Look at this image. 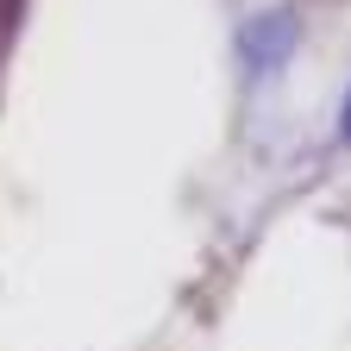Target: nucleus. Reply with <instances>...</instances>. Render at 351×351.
Instances as JSON below:
<instances>
[{
    "mask_svg": "<svg viewBox=\"0 0 351 351\" xmlns=\"http://www.w3.org/2000/svg\"><path fill=\"white\" fill-rule=\"evenodd\" d=\"M289 51H295V13L276 7V13H257V19L239 25V57H245L251 75H270Z\"/></svg>",
    "mask_w": 351,
    "mask_h": 351,
    "instance_id": "obj_1",
    "label": "nucleus"
},
{
    "mask_svg": "<svg viewBox=\"0 0 351 351\" xmlns=\"http://www.w3.org/2000/svg\"><path fill=\"white\" fill-rule=\"evenodd\" d=\"M339 132H345V145H351V101H345V113H339Z\"/></svg>",
    "mask_w": 351,
    "mask_h": 351,
    "instance_id": "obj_2",
    "label": "nucleus"
}]
</instances>
